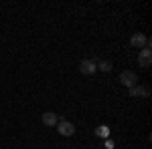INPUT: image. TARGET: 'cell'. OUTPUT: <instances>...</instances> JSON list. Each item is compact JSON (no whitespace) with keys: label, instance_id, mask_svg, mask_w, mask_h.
<instances>
[{"label":"cell","instance_id":"ba28073f","mask_svg":"<svg viewBox=\"0 0 152 149\" xmlns=\"http://www.w3.org/2000/svg\"><path fill=\"white\" fill-rule=\"evenodd\" d=\"M95 135H97V137L107 139V137H110V127H107V125H99L97 129H95Z\"/></svg>","mask_w":152,"mask_h":149},{"label":"cell","instance_id":"52a82bcc","mask_svg":"<svg viewBox=\"0 0 152 149\" xmlns=\"http://www.w3.org/2000/svg\"><path fill=\"white\" fill-rule=\"evenodd\" d=\"M43 123L47 127H55L59 123L57 119V113H53V111H47V113H43Z\"/></svg>","mask_w":152,"mask_h":149},{"label":"cell","instance_id":"6da1fadb","mask_svg":"<svg viewBox=\"0 0 152 149\" xmlns=\"http://www.w3.org/2000/svg\"><path fill=\"white\" fill-rule=\"evenodd\" d=\"M57 131L59 135H63V137H71V135H75V125L71 123V121H65V119H59L57 125Z\"/></svg>","mask_w":152,"mask_h":149},{"label":"cell","instance_id":"3957f363","mask_svg":"<svg viewBox=\"0 0 152 149\" xmlns=\"http://www.w3.org/2000/svg\"><path fill=\"white\" fill-rule=\"evenodd\" d=\"M95 69H97V65H95L91 58H83L81 63H79V71H81L83 75H94Z\"/></svg>","mask_w":152,"mask_h":149},{"label":"cell","instance_id":"7a4b0ae2","mask_svg":"<svg viewBox=\"0 0 152 149\" xmlns=\"http://www.w3.org/2000/svg\"><path fill=\"white\" fill-rule=\"evenodd\" d=\"M120 83H122L124 87L132 89V87H136V85H138V75H136L134 71H124V73L120 75Z\"/></svg>","mask_w":152,"mask_h":149},{"label":"cell","instance_id":"30bf717a","mask_svg":"<svg viewBox=\"0 0 152 149\" xmlns=\"http://www.w3.org/2000/svg\"><path fill=\"white\" fill-rule=\"evenodd\" d=\"M105 147H107V149H114V141H112V139H105Z\"/></svg>","mask_w":152,"mask_h":149},{"label":"cell","instance_id":"9c48e42d","mask_svg":"<svg viewBox=\"0 0 152 149\" xmlns=\"http://www.w3.org/2000/svg\"><path fill=\"white\" fill-rule=\"evenodd\" d=\"M112 69H114L112 60H99V71H104V73H110Z\"/></svg>","mask_w":152,"mask_h":149},{"label":"cell","instance_id":"8992f818","mask_svg":"<svg viewBox=\"0 0 152 149\" xmlns=\"http://www.w3.org/2000/svg\"><path fill=\"white\" fill-rule=\"evenodd\" d=\"M148 95H150V89L142 87V85H136L130 89V97H148Z\"/></svg>","mask_w":152,"mask_h":149},{"label":"cell","instance_id":"277c9868","mask_svg":"<svg viewBox=\"0 0 152 149\" xmlns=\"http://www.w3.org/2000/svg\"><path fill=\"white\" fill-rule=\"evenodd\" d=\"M138 63H140V67H150L152 65V50L150 48H142L140 55H138Z\"/></svg>","mask_w":152,"mask_h":149},{"label":"cell","instance_id":"5b68a950","mask_svg":"<svg viewBox=\"0 0 152 149\" xmlns=\"http://www.w3.org/2000/svg\"><path fill=\"white\" fill-rule=\"evenodd\" d=\"M146 40H148V36H146V35H142V32H134L132 38H130V45L136 46V48H144V46H146Z\"/></svg>","mask_w":152,"mask_h":149}]
</instances>
